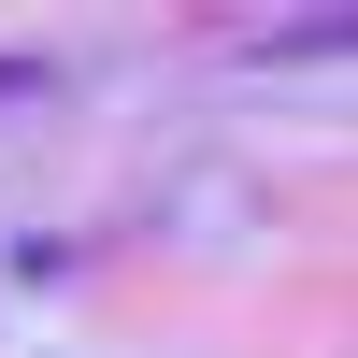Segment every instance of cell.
Returning a JSON list of instances; mask_svg holds the SVG:
<instances>
[{
    "label": "cell",
    "instance_id": "2",
    "mask_svg": "<svg viewBox=\"0 0 358 358\" xmlns=\"http://www.w3.org/2000/svg\"><path fill=\"white\" fill-rule=\"evenodd\" d=\"M0 101H43V57H0Z\"/></svg>",
    "mask_w": 358,
    "mask_h": 358
},
{
    "label": "cell",
    "instance_id": "1",
    "mask_svg": "<svg viewBox=\"0 0 358 358\" xmlns=\"http://www.w3.org/2000/svg\"><path fill=\"white\" fill-rule=\"evenodd\" d=\"M258 43H273V57H344V43H358V15H344V0H315V15H287V29H258Z\"/></svg>",
    "mask_w": 358,
    "mask_h": 358
}]
</instances>
